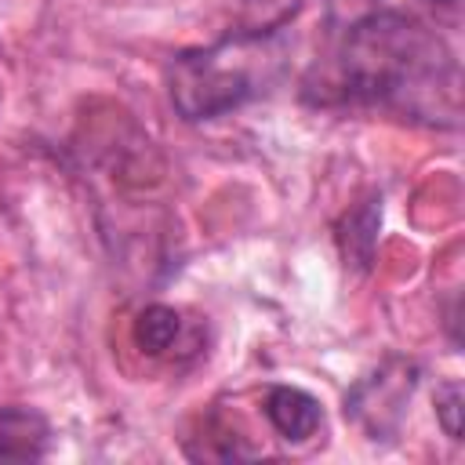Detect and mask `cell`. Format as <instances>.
I'll return each mask as SVG.
<instances>
[{"mask_svg":"<svg viewBox=\"0 0 465 465\" xmlns=\"http://www.w3.org/2000/svg\"><path fill=\"white\" fill-rule=\"evenodd\" d=\"M320 98L381 105L432 127H458L461 73L436 29L407 11H367L345 29Z\"/></svg>","mask_w":465,"mask_h":465,"instance_id":"6da1fadb","label":"cell"},{"mask_svg":"<svg viewBox=\"0 0 465 465\" xmlns=\"http://www.w3.org/2000/svg\"><path fill=\"white\" fill-rule=\"evenodd\" d=\"M269 36L229 33L211 47L182 51L167 69L171 102L185 120H214L258 94Z\"/></svg>","mask_w":465,"mask_h":465,"instance_id":"7a4b0ae2","label":"cell"},{"mask_svg":"<svg viewBox=\"0 0 465 465\" xmlns=\"http://www.w3.org/2000/svg\"><path fill=\"white\" fill-rule=\"evenodd\" d=\"M265 418L269 425L291 440V443H305L320 432L323 425V407L316 396H309L305 389H294V385H272L265 392Z\"/></svg>","mask_w":465,"mask_h":465,"instance_id":"3957f363","label":"cell"},{"mask_svg":"<svg viewBox=\"0 0 465 465\" xmlns=\"http://www.w3.org/2000/svg\"><path fill=\"white\" fill-rule=\"evenodd\" d=\"M51 425L33 407L0 403V458L4 461H36L47 454Z\"/></svg>","mask_w":465,"mask_h":465,"instance_id":"277c9868","label":"cell"},{"mask_svg":"<svg viewBox=\"0 0 465 465\" xmlns=\"http://www.w3.org/2000/svg\"><path fill=\"white\" fill-rule=\"evenodd\" d=\"M185 323H182V312L171 309V305H145L134 320V345L149 356H167L174 352L178 338H182Z\"/></svg>","mask_w":465,"mask_h":465,"instance_id":"5b68a950","label":"cell"},{"mask_svg":"<svg viewBox=\"0 0 465 465\" xmlns=\"http://www.w3.org/2000/svg\"><path fill=\"white\" fill-rule=\"evenodd\" d=\"M305 0H240V15H236V29L240 36H272L280 33Z\"/></svg>","mask_w":465,"mask_h":465,"instance_id":"8992f818","label":"cell"},{"mask_svg":"<svg viewBox=\"0 0 465 465\" xmlns=\"http://www.w3.org/2000/svg\"><path fill=\"white\" fill-rule=\"evenodd\" d=\"M436 418L450 440H461V385L447 381L436 389Z\"/></svg>","mask_w":465,"mask_h":465,"instance_id":"52a82bcc","label":"cell"}]
</instances>
